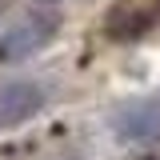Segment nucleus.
<instances>
[{
    "label": "nucleus",
    "mask_w": 160,
    "mask_h": 160,
    "mask_svg": "<svg viewBox=\"0 0 160 160\" xmlns=\"http://www.w3.org/2000/svg\"><path fill=\"white\" fill-rule=\"evenodd\" d=\"M56 28H60L56 12H28L24 20H16V24L0 36V60H20V56L40 52L48 40L56 36Z\"/></svg>",
    "instance_id": "nucleus-1"
},
{
    "label": "nucleus",
    "mask_w": 160,
    "mask_h": 160,
    "mask_svg": "<svg viewBox=\"0 0 160 160\" xmlns=\"http://www.w3.org/2000/svg\"><path fill=\"white\" fill-rule=\"evenodd\" d=\"M152 28V12L148 8H136V4H120L108 12V36L112 40H136Z\"/></svg>",
    "instance_id": "nucleus-4"
},
{
    "label": "nucleus",
    "mask_w": 160,
    "mask_h": 160,
    "mask_svg": "<svg viewBox=\"0 0 160 160\" xmlns=\"http://www.w3.org/2000/svg\"><path fill=\"white\" fill-rule=\"evenodd\" d=\"M112 128L124 140H144V136H152V132H160V108L148 104V100H128V104L116 108Z\"/></svg>",
    "instance_id": "nucleus-3"
},
{
    "label": "nucleus",
    "mask_w": 160,
    "mask_h": 160,
    "mask_svg": "<svg viewBox=\"0 0 160 160\" xmlns=\"http://www.w3.org/2000/svg\"><path fill=\"white\" fill-rule=\"evenodd\" d=\"M40 108H44V88L36 80H8V84H0V128L24 124Z\"/></svg>",
    "instance_id": "nucleus-2"
}]
</instances>
